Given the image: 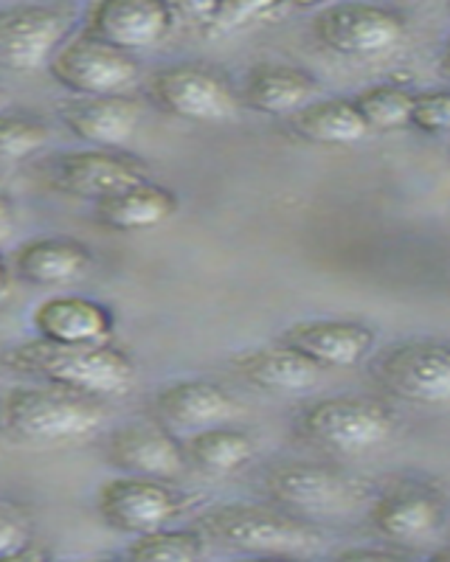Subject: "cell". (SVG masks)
I'll return each instance as SVG.
<instances>
[{
  "label": "cell",
  "mask_w": 450,
  "mask_h": 562,
  "mask_svg": "<svg viewBox=\"0 0 450 562\" xmlns=\"http://www.w3.org/2000/svg\"><path fill=\"white\" fill-rule=\"evenodd\" d=\"M155 416L169 430L194 434V430L228 425L239 414V405L223 385L212 380H178L161 389L153 400Z\"/></svg>",
  "instance_id": "2e32d148"
},
{
  "label": "cell",
  "mask_w": 450,
  "mask_h": 562,
  "mask_svg": "<svg viewBox=\"0 0 450 562\" xmlns=\"http://www.w3.org/2000/svg\"><path fill=\"white\" fill-rule=\"evenodd\" d=\"M318 93V82L307 70L293 65H257L245 77L243 99L251 110L270 115H290L310 104Z\"/></svg>",
  "instance_id": "603a6c76"
},
{
  "label": "cell",
  "mask_w": 450,
  "mask_h": 562,
  "mask_svg": "<svg viewBox=\"0 0 450 562\" xmlns=\"http://www.w3.org/2000/svg\"><path fill=\"white\" fill-rule=\"evenodd\" d=\"M290 3H296V7L307 9V7H318V3H324V0H290Z\"/></svg>",
  "instance_id": "8d00e7d4"
},
{
  "label": "cell",
  "mask_w": 450,
  "mask_h": 562,
  "mask_svg": "<svg viewBox=\"0 0 450 562\" xmlns=\"http://www.w3.org/2000/svg\"><path fill=\"white\" fill-rule=\"evenodd\" d=\"M68 34V18L40 3L0 9V68L29 74L48 65Z\"/></svg>",
  "instance_id": "7c38bea8"
},
{
  "label": "cell",
  "mask_w": 450,
  "mask_h": 562,
  "mask_svg": "<svg viewBox=\"0 0 450 562\" xmlns=\"http://www.w3.org/2000/svg\"><path fill=\"white\" fill-rule=\"evenodd\" d=\"M183 456L206 473L225 475L251 461L254 439L245 430L212 425V428L194 430L189 436L187 445H183Z\"/></svg>",
  "instance_id": "d4e9b609"
},
{
  "label": "cell",
  "mask_w": 450,
  "mask_h": 562,
  "mask_svg": "<svg viewBox=\"0 0 450 562\" xmlns=\"http://www.w3.org/2000/svg\"><path fill=\"white\" fill-rule=\"evenodd\" d=\"M369 520L386 543L423 546L439 535L445 509L425 486H397L374 498Z\"/></svg>",
  "instance_id": "5bb4252c"
},
{
  "label": "cell",
  "mask_w": 450,
  "mask_h": 562,
  "mask_svg": "<svg viewBox=\"0 0 450 562\" xmlns=\"http://www.w3.org/2000/svg\"><path fill=\"white\" fill-rule=\"evenodd\" d=\"M178 198L153 180L135 183L97 203V220L113 231H149L178 214Z\"/></svg>",
  "instance_id": "7402d4cb"
},
{
  "label": "cell",
  "mask_w": 450,
  "mask_h": 562,
  "mask_svg": "<svg viewBox=\"0 0 450 562\" xmlns=\"http://www.w3.org/2000/svg\"><path fill=\"white\" fill-rule=\"evenodd\" d=\"M147 93L164 113L187 122H232L239 113V99L232 85L206 65L180 63L153 74Z\"/></svg>",
  "instance_id": "52a82bcc"
},
{
  "label": "cell",
  "mask_w": 450,
  "mask_h": 562,
  "mask_svg": "<svg viewBox=\"0 0 450 562\" xmlns=\"http://www.w3.org/2000/svg\"><path fill=\"white\" fill-rule=\"evenodd\" d=\"M341 560H397L403 557L400 551H386V549H349L341 551Z\"/></svg>",
  "instance_id": "836d02e7"
},
{
  "label": "cell",
  "mask_w": 450,
  "mask_h": 562,
  "mask_svg": "<svg viewBox=\"0 0 450 562\" xmlns=\"http://www.w3.org/2000/svg\"><path fill=\"white\" fill-rule=\"evenodd\" d=\"M198 531L225 549L245 554H307L322 543V531L293 512L259 504H223L203 512Z\"/></svg>",
  "instance_id": "3957f363"
},
{
  "label": "cell",
  "mask_w": 450,
  "mask_h": 562,
  "mask_svg": "<svg viewBox=\"0 0 450 562\" xmlns=\"http://www.w3.org/2000/svg\"><path fill=\"white\" fill-rule=\"evenodd\" d=\"M110 464L130 475L169 481L187 467L183 445L155 425H122L108 439Z\"/></svg>",
  "instance_id": "ac0fdd59"
},
{
  "label": "cell",
  "mask_w": 450,
  "mask_h": 562,
  "mask_svg": "<svg viewBox=\"0 0 450 562\" xmlns=\"http://www.w3.org/2000/svg\"><path fill=\"white\" fill-rule=\"evenodd\" d=\"M99 518L122 535H144L161 529L183 509L180 492L147 475H116L97 492Z\"/></svg>",
  "instance_id": "9c48e42d"
},
{
  "label": "cell",
  "mask_w": 450,
  "mask_h": 562,
  "mask_svg": "<svg viewBox=\"0 0 450 562\" xmlns=\"http://www.w3.org/2000/svg\"><path fill=\"white\" fill-rule=\"evenodd\" d=\"M372 378L405 403L445 405L450 400V351L439 340H400L372 360Z\"/></svg>",
  "instance_id": "8992f818"
},
{
  "label": "cell",
  "mask_w": 450,
  "mask_h": 562,
  "mask_svg": "<svg viewBox=\"0 0 450 562\" xmlns=\"http://www.w3.org/2000/svg\"><path fill=\"white\" fill-rule=\"evenodd\" d=\"M360 119L367 122L369 133H392V130L408 127V110H412V90L400 85H372L360 90L352 99Z\"/></svg>",
  "instance_id": "4316f807"
},
{
  "label": "cell",
  "mask_w": 450,
  "mask_h": 562,
  "mask_svg": "<svg viewBox=\"0 0 450 562\" xmlns=\"http://www.w3.org/2000/svg\"><path fill=\"white\" fill-rule=\"evenodd\" d=\"M93 254L71 237H34L12 254V270L32 288H68L90 273Z\"/></svg>",
  "instance_id": "d6986e66"
},
{
  "label": "cell",
  "mask_w": 450,
  "mask_h": 562,
  "mask_svg": "<svg viewBox=\"0 0 450 562\" xmlns=\"http://www.w3.org/2000/svg\"><path fill=\"white\" fill-rule=\"evenodd\" d=\"M102 405L63 385H14L0 396V430L23 445L79 441L102 428Z\"/></svg>",
  "instance_id": "7a4b0ae2"
},
{
  "label": "cell",
  "mask_w": 450,
  "mask_h": 562,
  "mask_svg": "<svg viewBox=\"0 0 450 562\" xmlns=\"http://www.w3.org/2000/svg\"><path fill=\"white\" fill-rule=\"evenodd\" d=\"M290 124L302 138L329 147L358 144L369 135L367 122L360 119L358 108L349 99H322V102L313 99L302 110L290 113Z\"/></svg>",
  "instance_id": "cb8c5ba5"
},
{
  "label": "cell",
  "mask_w": 450,
  "mask_h": 562,
  "mask_svg": "<svg viewBox=\"0 0 450 562\" xmlns=\"http://www.w3.org/2000/svg\"><path fill=\"white\" fill-rule=\"evenodd\" d=\"M48 74L59 88L71 90L74 97H102L133 88L142 77V65L133 52L82 32L68 43H59L48 59Z\"/></svg>",
  "instance_id": "5b68a950"
},
{
  "label": "cell",
  "mask_w": 450,
  "mask_h": 562,
  "mask_svg": "<svg viewBox=\"0 0 450 562\" xmlns=\"http://www.w3.org/2000/svg\"><path fill=\"white\" fill-rule=\"evenodd\" d=\"M277 3H282V0H220L217 12H214L209 29H212L214 34L237 32L239 26L248 23V20L259 18V14H265L268 9L277 7Z\"/></svg>",
  "instance_id": "4dcf8cb0"
},
{
  "label": "cell",
  "mask_w": 450,
  "mask_h": 562,
  "mask_svg": "<svg viewBox=\"0 0 450 562\" xmlns=\"http://www.w3.org/2000/svg\"><path fill=\"white\" fill-rule=\"evenodd\" d=\"M14 228H18V209H14V200L7 192H0V245L9 243L14 237Z\"/></svg>",
  "instance_id": "d6a6232c"
},
{
  "label": "cell",
  "mask_w": 450,
  "mask_h": 562,
  "mask_svg": "<svg viewBox=\"0 0 450 562\" xmlns=\"http://www.w3.org/2000/svg\"><path fill=\"white\" fill-rule=\"evenodd\" d=\"M220 0H167L172 18L187 20L192 26H209L217 12Z\"/></svg>",
  "instance_id": "1f68e13d"
},
{
  "label": "cell",
  "mask_w": 450,
  "mask_h": 562,
  "mask_svg": "<svg viewBox=\"0 0 450 562\" xmlns=\"http://www.w3.org/2000/svg\"><path fill=\"white\" fill-rule=\"evenodd\" d=\"M0 3H3V0H0Z\"/></svg>",
  "instance_id": "74e56055"
},
{
  "label": "cell",
  "mask_w": 450,
  "mask_h": 562,
  "mask_svg": "<svg viewBox=\"0 0 450 562\" xmlns=\"http://www.w3.org/2000/svg\"><path fill=\"white\" fill-rule=\"evenodd\" d=\"M423 3H425V0H423Z\"/></svg>",
  "instance_id": "f35d334b"
},
{
  "label": "cell",
  "mask_w": 450,
  "mask_h": 562,
  "mask_svg": "<svg viewBox=\"0 0 450 562\" xmlns=\"http://www.w3.org/2000/svg\"><path fill=\"white\" fill-rule=\"evenodd\" d=\"M9 279H12V270H9L7 259H3V254H0V299L9 293Z\"/></svg>",
  "instance_id": "e575fe53"
},
{
  "label": "cell",
  "mask_w": 450,
  "mask_h": 562,
  "mask_svg": "<svg viewBox=\"0 0 450 562\" xmlns=\"http://www.w3.org/2000/svg\"><path fill=\"white\" fill-rule=\"evenodd\" d=\"M48 178H52L54 189L68 198L99 203L127 186L149 180V172L142 160L90 147L54 155V160L48 164Z\"/></svg>",
  "instance_id": "30bf717a"
},
{
  "label": "cell",
  "mask_w": 450,
  "mask_h": 562,
  "mask_svg": "<svg viewBox=\"0 0 450 562\" xmlns=\"http://www.w3.org/2000/svg\"><path fill=\"white\" fill-rule=\"evenodd\" d=\"M52 140V127L29 113L0 110V164L32 158Z\"/></svg>",
  "instance_id": "83f0119b"
},
{
  "label": "cell",
  "mask_w": 450,
  "mask_h": 562,
  "mask_svg": "<svg viewBox=\"0 0 450 562\" xmlns=\"http://www.w3.org/2000/svg\"><path fill=\"white\" fill-rule=\"evenodd\" d=\"M302 430L322 448L367 453L392 439L394 414L369 396H324L304 408Z\"/></svg>",
  "instance_id": "277c9868"
},
{
  "label": "cell",
  "mask_w": 450,
  "mask_h": 562,
  "mask_svg": "<svg viewBox=\"0 0 450 562\" xmlns=\"http://www.w3.org/2000/svg\"><path fill=\"white\" fill-rule=\"evenodd\" d=\"M3 363L23 378L63 385L93 400L124 396L135 383V366L110 344H54L32 338L3 355Z\"/></svg>",
  "instance_id": "6da1fadb"
},
{
  "label": "cell",
  "mask_w": 450,
  "mask_h": 562,
  "mask_svg": "<svg viewBox=\"0 0 450 562\" xmlns=\"http://www.w3.org/2000/svg\"><path fill=\"white\" fill-rule=\"evenodd\" d=\"M408 124L425 135H445L450 124V97L448 90H425L412 93Z\"/></svg>",
  "instance_id": "f1b7e54d"
},
{
  "label": "cell",
  "mask_w": 450,
  "mask_h": 562,
  "mask_svg": "<svg viewBox=\"0 0 450 562\" xmlns=\"http://www.w3.org/2000/svg\"><path fill=\"white\" fill-rule=\"evenodd\" d=\"M282 344L296 349L299 355L310 358L313 363L347 369L363 360L374 346V333L360 321L341 318H318L299 321L282 333Z\"/></svg>",
  "instance_id": "e0dca14e"
},
{
  "label": "cell",
  "mask_w": 450,
  "mask_h": 562,
  "mask_svg": "<svg viewBox=\"0 0 450 562\" xmlns=\"http://www.w3.org/2000/svg\"><path fill=\"white\" fill-rule=\"evenodd\" d=\"M313 34L327 52L341 57H378L400 45L405 26L389 9L344 0L315 14Z\"/></svg>",
  "instance_id": "ba28073f"
},
{
  "label": "cell",
  "mask_w": 450,
  "mask_h": 562,
  "mask_svg": "<svg viewBox=\"0 0 450 562\" xmlns=\"http://www.w3.org/2000/svg\"><path fill=\"white\" fill-rule=\"evenodd\" d=\"M32 543L29 512L12 501H0V560H18Z\"/></svg>",
  "instance_id": "f546056e"
},
{
  "label": "cell",
  "mask_w": 450,
  "mask_h": 562,
  "mask_svg": "<svg viewBox=\"0 0 450 562\" xmlns=\"http://www.w3.org/2000/svg\"><path fill=\"white\" fill-rule=\"evenodd\" d=\"M37 338L54 344H108L113 335V313L82 295H52L32 313Z\"/></svg>",
  "instance_id": "ffe728a7"
},
{
  "label": "cell",
  "mask_w": 450,
  "mask_h": 562,
  "mask_svg": "<svg viewBox=\"0 0 450 562\" xmlns=\"http://www.w3.org/2000/svg\"><path fill=\"white\" fill-rule=\"evenodd\" d=\"M206 537L198 529H153L135 535L127 546V557L135 562H192L206 551Z\"/></svg>",
  "instance_id": "484cf974"
},
{
  "label": "cell",
  "mask_w": 450,
  "mask_h": 562,
  "mask_svg": "<svg viewBox=\"0 0 450 562\" xmlns=\"http://www.w3.org/2000/svg\"><path fill=\"white\" fill-rule=\"evenodd\" d=\"M59 119L79 140L99 149L124 147L142 124V108L122 93L74 97L59 102Z\"/></svg>",
  "instance_id": "9a60e30c"
},
{
  "label": "cell",
  "mask_w": 450,
  "mask_h": 562,
  "mask_svg": "<svg viewBox=\"0 0 450 562\" xmlns=\"http://www.w3.org/2000/svg\"><path fill=\"white\" fill-rule=\"evenodd\" d=\"M234 369L243 380L273 394H302L322 380V366L284 344L234 355Z\"/></svg>",
  "instance_id": "44dd1931"
},
{
  "label": "cell",
  "mask_w": 450,
  "mask_h": 562,
  "mask_svg": "<svg viewBox=\"0 0 450 562\" xmlns=\"http://www.w3.org/2000/svg\"><path fill=\"white\" fill-rule=\"evenodd\" d=\"M265 486L279 506L293 515H329L344 512L360 498V484H355L341 470L310 461H293L270 470Z\"/></svg>",
  "instance_id": "8fae6325"
},
{
  "label": "cell",
  "mask_w": 450,
  "mask_h": 562,
  "mask_svg": "<svg viewBox=\"0 0 450 562\" xmlns=\"http://www.w3.org/2000/svg\"><path fill=\"white\" fill-rule=\"evenodd\" d=\"M9 102H12V99H9L7 88H3V85H0V110H7V108H9Z\"/></svg>",
  "instance_id": "d590c367"
},
{
  "label": "cell",
  "mask_w": 450,
  "mask_h": 562,
  "mask_svg": "<svg viewBox=\"0 0 450 562\" xmlns=\"http://www.w3.org/2000/svg\"><path fill=\"white\" fill-rule=\"evenodd\" d=\"M172 20L167 0H97L88 12L85 32L124 52H135L161 43Z\"/></svg>",
  "instance_id": "4fadbf2b"
}]
</instances>
